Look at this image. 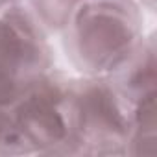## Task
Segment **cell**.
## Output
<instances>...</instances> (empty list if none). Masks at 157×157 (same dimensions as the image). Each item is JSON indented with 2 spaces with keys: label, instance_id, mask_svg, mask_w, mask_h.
Segmentation results:
<instances>
[{
  "label": "cell",
  "instance_id": "1",
  "mask_svg": "<svg viewBox=\"0 0 157 157\" xmlns=\"http://www.w3.org/2000/svg\"><path fill=\"white\" fill-rule=\"evenodd\" d=\"M144 39L137 0H83L65 30V48L83 76H111Z\"/></svg>",
  "mask_w": 157,
  "mask_h": 157
},
{
  "label": "cell",
  "instance_id": "2",
  "mask_svg": "<svg viewBox=\"0 0 157 157\" xmlns=\"http://www.w3.org/2000/svg\"><path fill=\"white\" fill-rule=\"evenodd\" d=\"M70 118L74 155H126L131 109L107 76L72 78Z\"/></svg>",
  "mask_w": 157,
  "mask_h": 157
},
{
  "label": "cell",
  "instance_id": "3",
  "mask_svg": "<svg viewBox=\"0 0 157 157\" xmlns=\"http://www.w3.org/2000/svg\"><path fill=\"white\" fill-rule=\"evenodd\" d=\"M54 68L46 32L30 10L0 13V105L11 107Z\"/></svg>",
  "mask_w": 157,
  "mask_h": 157
},
{
  "label": "cell",
  "instance_id": "4",
  "mask_svg": "<svg viewBox=\"0 0 157 157\" xmlns=\"http://www.w3.org/2000/svg\"><path fill=\"white\" fill-rule=\"evenodd\" d=\"M70 80L52 68L10 107L32 155H74Z\"/></svg>",
  "mask_w": 157,
  "mask_h": 157
},
{
  "label": "cell",
  "instance_id": "5",
  "mask_svg": "<svg viewBox=\"0 0 157 157\" xmlns=\"http://www.w3.org/2000/svg\"><path fill=\"white\" fill-rule=\"evenodd\" d=\"M124 102L133 109L137 104L157 96L155 87V35L144 37L133 54L107 76Z\"/></svg>",
  "mask_w": 157,
  "mask_h": 157
},
{
  "label": "cell",
  "instance_id": "6",
  "mask_svg": "<svg viewBox=\"0 0 157 157\" xmlns=\"http://www.w3.org/2000/svg\"><path fill=\"white\" fill-rule=\"evenodd\" d=\"M155 98H148L131 109V131L126 155H155L157 153V115Z\"/></svg>",
  "mask_w": 157,
  "mask_h": 157
},
{
  "label": "cell",
  "instance_id": "7",
  "mask_svg": "<svg viewBox=\"0 0 157 157\" xmlns=\"http://www.w3.org/2000/svg\"><path fill=\"white\" fill-rule=\"evenodd\" d=\"M83 0H30V13L44 32L65 33Z\"/></svg>",
  "mask_w": 157,
  "mask_h": 157
},
{
  "label": "cell",
  "instance_id": "8",
  "mask_svg": "<svg viewBox=\"0 0 157 157\" xmlns=\"http://www.w3.org/2000/svg\"><path fill=\"white\" fill-rule=\"evenodd\" d=\"M11 155H32V151L15 124L11 109L0 105V157Z\"/></svg>",
  "mask_w": 157,
  "mask_h": 157
},
{
  "label": "cell",
  "instance_id": "9",
  "mask_svg": "<svg viewBox=\"0 0 157 157\" xmlns=\"http://www.w3.org/2000/svg\"><path fill=\"white\" fill-rule=\"evenodd\" d=\"M13 6H19V0H0V13L13 8Z\"/></svg>",
  "mask_w": 157,
  "mask_h": 157
},
{
  "label": "cell",
  "instance_id": "10",
  "mask_svg": "<svg viewBox=\"0 0 157 157\" xmlns=\"http://www.w3.org/2000/svg\"><path fill=\"white\" fill-rule=\"evenodd\" d=\"M153 2H155V0H142V4H148L150 8H153Z\"/></svg>",
  "mask_w": 157,
  "mask_h": 157
}]
</instances>
